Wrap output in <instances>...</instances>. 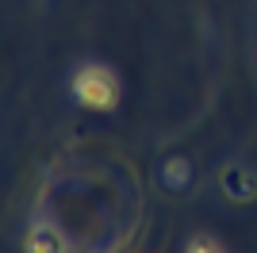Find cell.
I'll list each match as a JSON object with an SVG mask.
<instances>
[{"label":"cell","instance_id":"6da1fadb","mask_svg":"<svg viewBox=\"0 0 257 253\" xmlns=\"http://www.w3.org/2000/svg\"><path fill=\"white\" fill-rule=\"evenodd\" d=\"M73 96L88 111H111L119 104V81L104 65H85L73 73Z\"/></svg>","mask_w":257,"mask_h":253},{"label":"cell","instance_id":"7a4b0ae2","mask_svg":"<svg viewBox=\"0 0 257 253\" xmlns=\"http://www.w3.org/2000/svg\"><path fill=\"white\" fill-rule=\"evenodd\" d=\"M230 184H234V192H238L234 200H249V196L257 192V184L246 177V173H230Z\"/></svg>","mask_w":257,"mask_h":253},{"label":"cell","instance_id":"3957f363","mask_svg":"<svg viewBox=\"0 0 257 253\" xmlns=\"http://www.w3.org/2000/svg\"><path fill=\"white\" fill-rule=\"evenodd\" d=\"M184 177H188L184 161H169V169H165V180H169V184H184Z\"/></svg>","mask_w":257,"mask_h":253},{"label":"cell","instance_id":"277c9868","mask_svg":"<svg viewBox=\"0 0 257 253\" xmlns=\"http://www.w3.org/2000/svg\"><path fill=\"white\" fill-rule=\"evenodd\" d=\"M188 249H219V242H211V238H192Z\"/></svg>","mask_w":257,"mask_h":253}]
</instances>
